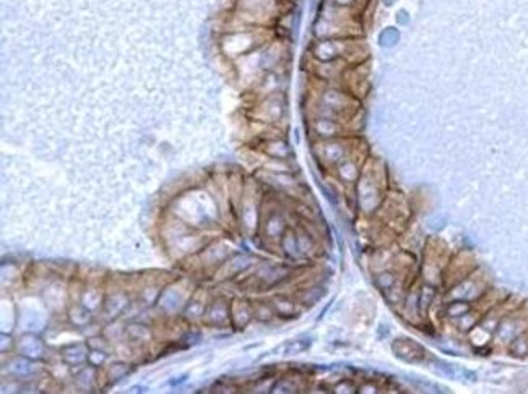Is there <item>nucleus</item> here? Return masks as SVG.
<instances>
[{
    "label": "nucleus",
    "mask_w": 528,
    "mask_h": 394,
    "mask_svg": "<svg viewBox=\"0 0 528 394\" xmlns=\"http://www.w3.org/2000/svg\"><path fill=\"white\" fill-rule=\"evenodd\" d=\"M319 158L323 163H328L330 165H338L346 159V146L342 143L338 138L332 140H322V143H319Z\"/></svg>",
    "instance_id": "1"
},
{
    "label": "nucleus",
    "mask_w": 528,
    "mask_h": 394,
    "mask_svg": "<svg viewBox=\"0 0 528 394\" xmlns=\"http://www.w3.org/2000/svg\"><path fill=\"white\" fill-rule=\"evenodd\" d=\"M312 130L321 140H332L338 138L342 131L340 120L330 119V117H322L317 115L312 120Z\"/></svg>",
    "instance_id": "2"
},
{
    "label": "nucleus",
    "mask_w": 528,
    "mask_h": 394,
    "mask_svg": "<svg viewBox=\"0 0 528 394\" xmlns=\"http://www.w3.org/2000/svg\"><path fill=\"white\" fill-rule=\"evenodd\" d=\"M394 352L406 362H419L424 359V349L418 343L408 339H399L394 343Z\"/></svg>",
    "instance_id": "3"
},
{
    "label": "nucleus",
    "mask_w": 528,
    "mask_h": 394,
    "mask_svg": "<svg viewBox=\"0 0 528 394\" xmlns=\"http://www.w3.org/2000/svg\"><path fill=\"white\" fill-rule=\"evenodd\" d=\"M260 109L264 110V119L265 120L277 122V120L282 119L285 106L277 96H270V97H267V99H265V102L262 104Z\"/></svg>",
    "instance_id": "4"
},
{
    "label": "nucleus",
    "mask_w": 528,
    "mask_h": 394,
    "mask_svg": "<svg viewBox=\"0 0 528 394\" xmlns=\"http://www.w3.org/2000/svg\"><path fill=\"white\" fill-rule=\"evenodd\" d=\"M62 355H64V360L67 363L74 365H81L83 362H88V350H86L85 345L81 344H75V345H69L62 350Z\"/></svg>",
    "instance_id": "5"
},
{
    "label": "nucleus",
    "mask_w": 528,
    "mask_h": 394,
    "mask_svg": "<svg viewBox=\"0 0 528 394\" xmlns=\"http://www.w3.org/2000/svg\"><path fill=\"white\" fill-rule=\"evenodd\" d=\"M265 154H269L270 158L273 159H287L289 154H291V149H289V146L285 143V141L275 138V140H270L265 143Z\"/></svg>",
    "instance_id": "6"
},
{
    "label": "nucleus",
    "mask_w": 528,
    "mask_h": 394,
    "mask_svg": "<svg viewBox=\"0 0 528 394\" xmlns=\"http://www.w3.org/2000/svg\"><path fill=\"white\" fill-rule=\"evenodd\" d=\"M20 350L28 357H41L42 355V344L38 340L35 336H26V338L22 339L20 343Z\"/></svg>",
    "instance_id": "7"
},
{
    "label": "nucleus",
    "mask_w": 528,
    "mask_h": 394,
    "mask_svg": "<svg viewBox=\"0 0 528 394\" xmlns=\"http://www.w3.org/2000/svg\"><path fill=\"white\" fill-rule=\"evenodd\" d=\"M327 2L337 5V7H340V8L351 10V12L360 13L362 12V8L371 2V0H327Z\"/></svg>",
    "instance_id": "8"
},
{
    "label": "nucleus",
    "mask_w": 528,
    "mask_h": 394,
    "mask_svg": "<svg viewBox=\"0 0 528 394\" xmlns=\"http://www.w3.org/2000/svg\"><path fill=\"white\" fill-rule=\"evenodd\" d=\"M395 41H399V33H397L394 28H387L385 31L381 34L382 46H389V44H394Z\"/></svg>",
    "instance_id": "9"
}]
</instances>
